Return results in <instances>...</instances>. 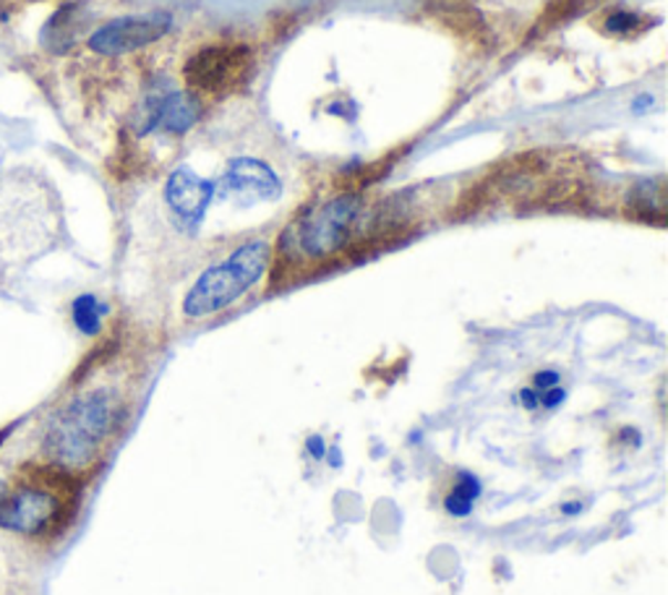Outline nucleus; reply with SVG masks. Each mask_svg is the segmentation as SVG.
Masks as SVG:
<instances>
[{"label":"nucleus","instance_id":"1","mask_svg":"<svg viewBox=\"0 0 668 595\" xmlns=\"http://www.w3.org/2000/svg\"><path fill=\"white\" fill-rule=\"evenodd\" d=\"M118 418L121 408L111 392H86L58 413L45 439L48 455L63 468L90 466L103 441L118 426Z\"/></svg>","mask_w":668,"mask_h":595},{"label":"nucleus","instance_id":"2","mask_svg":"<svg viewBox=\"0 0 668 595\" xmlns=\"http://www.w3.org/2000/svg\"><path fill=\"white\" fill-rule=\"evenodd\" d=\"M272 249L267 241H249L236 249L228 259L215 264L196 280L184 301V314L188 319H205L217 311L232 306L243 293L264 278L270 267Z\"/></svg>","mask_w":668,"mask_h":595},{"label":"nucleus","instance_id":"3","mask_svg":"<svg viewBox=\"0 0 668 595\" xmlns=\"http://www.w3.org/2000/svg\"><path fill=\"white\" fill-rule=\"evenodd\" d=\"M361 215V199L355 194H343L319 207L306 222L298 228V249L309 259H326L351 241L355 220Z\"/></svg>","mask_w":668,"mask_h":595},{"label":"nucleus","instance_id":"4","mask_svg":"<svg viewBox=\"0 0 668 595\" xmlns=\"http://www.w3.org/2000/svg\"><path fill=\"white\" fill-rule=\"evenodd\" d=\"M65 514L71 512L61 493L42 486H21L11 497H0V528L13 533L38 535L53 531Z\"/></svg>","mask_w":668,"mask_h":595},{"label":"nucleus","instance_id":"5","mask_svg":"<svg viewBox=\"0 0 668 595\" xmlns=\"http://www.w3.org/2000/svg\"><path fill=\"white\" fill-rule=\"evenodd\" d=\"M253 65V53L243 45H212L201 48L184 65L188 86L199 92H225L243 84Z\"/></svg>","mask_w":668,"mask_h":595},{"label":"nucleus","instance_id":"6","mask_svg":"<svg viewBox=\"0 0 668 595\" xmlns=\"http://www.w3.org/2000/svg\"><path fill=\"white\" fill-rule=\"evenodd\" d=\"M170 27L173 17L165 11L144 13V17H123L100 27L90 38V48L105 58L136 53V50L163 40L170 32Z\"/></svg>","mask_w":668,"mask_h":595},{"label":"nucleus","instance_id":"7","mask_svg":"<svg viewBox=\"0 0 668 595\" xmlns=\"http://www.w3.org/2000/svg\"><path fill=\"white\" fill-rule=\"evenodd\" d=\"M222 199H232L238 205H253V201H270L282 194L280 178L272 168L251 157L232 159L225 170L220 184L215 186Z\"/></svg>","mask_w":668,"mask_h":595},{"label":"nucleus","instance_id":"8","mask_svg":"<svg viewBox=\"0 0 668 595\" xmlns=\"http://www.w3.org/2000/svg\"><path fill=\"white\" fill-rule=\"evenodd\" d=\"M165 199L180 220L188 225H199L205 220L207 209L215 199V184L196 176L194 170L178 168L170 178H167Z\"/></svg>","mask_w":668,"mask_h":595},{"label":"nucleus","instance_id":"9","mask_svg":"<svg viewBox=\"0 0 668 595\" xmlns=\"http://www.w3.org/2000/svg\"><path fill=\"white\" fill-rule=\"evenodd\" d=\"M205 115L199 97L194 92H170L165 97L149 103L147 126L144 131H152L155 126L170 131V134H186L188 128H194L196 123Z\"/></svg>","mask_w":668,"mask_h":595},{"label":"nucleus","instance_id":"10","mask_svg":"<svg viewBox=\"0 0 668 595\" xmlns=\"http://www.w3.org/2000/svg\"><path fill=\"white\" fill-rule=\"evenodd\" d=\"M481 493V481H478L473 473H468V470H460V473L455 476V483L447 489L445 502L441 504H445L447 514H452V518H468Z\"/></svg>","mask_w":668,"mask_h":595},{"label":"nucleus","instance_id":"11","mask_svg":"<svg viewBox=\"0 0 668 595\" xmlns=\"http://www.w3.org/2000/svg\"><path fill=\"white\" fill-rule=\"evenodd\" d=\"M71 314H74V324L79 332H84V335H97V332L103 330V316L107 314V306L100 303L92 293H84L74 301Z\"/></svg>","mask_w":668,"mask_h":595},{"label":"nucleus","instance_id":"12","mask_svg":"<svg viewBox=\"0 0 668 595\" xmlns=\"http://www.w3.org/2000/svg\"><path fill=\"white\" fill-rule=\"evenodd\" d=\"M637 21H640V19H637L635 13L619 11V13H612V17H608L606 29H608V32H614V34H627L637 27Z\"/></svg>","mask_w":668,"mask_h":595},{"label":"nucleus","instance_id":"13","mask_svg":"<svg viewBox=\"0 0 668 595\" xmlns=\"http://www.w3.org/2000/svg\"><path fill=\"white\" fill-rule=\"evenodd\" d=\"M564 397H566V392L556 384V387H551V389H546V392H541V405H543V408L554 410V408H559V405L564 403Z\"/></svg>","mask_w":668,"mask_h":595},{"label":"nucleus","instance_id":"14","mask_svg":"<svg viewBox=\"0 0 668 595\" xmlns=\"http://www.w3.org/2000/svg\"><path fill=\"white\" fill-rule=\"evenodd\" d=\"M559 384V374L556 372H541L539 376H535V382H533V389L539 392H546V389H551V387H556Z\"/></svg>","mask_w":668,"mask_h":595},{"label":"nucleus","instance_id":"15","mask_svg":"<svg viewBox=\"0 0 668 595\" xmlns=\"http://www.w3.org/2000/svg\"><path fill=\"white\" fill-rule=\"evenodd\" d=\"M520 403L525 405L528 410H535V408H539V405H541V395H539V392H535L533 387H525V389L520 392Z\"/></svg>","mask_w":668,"mask_h":595},{"label":"nucleus","instance_id":"16","mask_svg":"<svg viewBox=\"0 0 668 595\" xmlns=\"http://www.w3.org/2000/svg\"><path fill=\"white\" fill-rule=\"evenodd\" d=\"M309 455L316 457V460H322V457H324V439L322 437H311L309 439Z\"/></svg>","mask_w":668,"mask_h":595},{"label":"nucleus","instance_id":"17","mask_svg":"<svg viewBox=\"0 0 668 595\" xmlns=\"http://www.w3.org/2000/svg\"><path fill=\"white\" fill-rule=\"evenodd\" d=\"M580 510H583V504H580V502H570V504L562 507L564 514H577Z\"/></svg>","mask_w":668,"mask_h":595},{"label":"nucleus","instance_id":"18","mask_svg":"<svg viewBox=\"0 0 668 595\" xmlns=\"http://www.w3.org/2000/svg\"><path fill=\"white\" fill-rule=\"evenodd\" d=\"M0 497H3V483H0Z\"/></svg>","mask_w":668,"mask_h":595}]
</instances>
